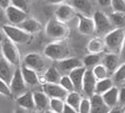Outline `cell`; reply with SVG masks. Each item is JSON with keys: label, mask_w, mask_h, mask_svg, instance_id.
Returning a JSON list of instances; mask_svg holds the SVG:
<instances>
[{"label": "cell", "mask_w": 125, "mask_h": 113, "mask_svg": "<svg viewBox=\"0 0 125 113\" xmlns=\"http://www.w3.org/2000/svg\"><path fill=\"white\" fill-rule=\"evenodd\" d=\"M0 93H1L2 96H6V97L13 96V93H12L10 84L7 83L6 81H3V79H0Z\"/></svg>", "instance_id": "obj_35"}, {"label": "cell", "mask_w": 125, "mask_h": 113, "mask_svg": "<svg viewBox=\"0 0 125 113\" xmlns=\"http://www.w3.org/2000/svg\"><path fill=\"white\" fill-rule=\"evenodd\" d=\"M79 113H91L92 112V102L91 97H83V100L81 102L79 109H78Z\"/></svg>", "instance_id": "obj_36"}, {"label": "cell", "mask_w": 125, "mask_h": 113, "mask_svg": "<svg viewBox=\"0 0 125 113\" xmlns=\"http://www.w3.org/2000/svg\"><path fill=\"white\" fill-rule=\"evenodd\" d=\"M27 83L23 79V75H22V72H21L20 67H17L16 68V72L13 74V77L10 82V86L11 90H12V93L13 95L16 96H19V95L23 94L25 92H27Z\"/></svg>", "instance_id": "obj_7"}, {"label": "cell", "mask_w": 125, "mask_h": 113, "mask_svg": "<svg viewBox=\"0 0 125 113\" xmlns=\"http://www.w3.org/2000/svg\"><path fill=\"white\" fill-rule=\"evenodd\" d=\"M83 65L84 64L81 59H78V58H76V57H70V56L56 62V66H57L58 69H59L62 74H66V73L69 74L74 68H77V67L83 66Z\"/></svg>", "instance_id": "obj_14"}, {"label": "cell", "mask_w": 125, "mask_h": 113, "mask_svg": "<svg viewBox=\"0 0 125 113\" xmlns=\"http://www.w3.org/2000/svg\"><path fill=\"white\" fill-rule=\"evenodd\" d=\"M23 64L27 66H29L30 68L37 71L38 73L40 72H44L46 68V63H45V59L40 54H37V53H30V54H27L23 58Z\"/></svg>", "instance_id": "obj_10"}, {"label": "cell", "mask_w": 125, "mask_h": 113, "mask_svg": "<svg viewBox=\"0 0 125 113\" xmlns=\"http://www.w3.org/2000/svg\"><path fill=\"white\" fill-rule=\"evenodd\" d=\"M86 71H87V68L83 65V66L77 67V68H74L73 71L68 74L74 83L75 91L83 92V81H84V76H85Z\"/></svg>", "instance_id": "obj_16"}, {"label": "cell", "mask_w": 125, "mask_h": 113, "mask_svg": "<svg viewBox=\"0 0 125 113\" xmlns=\"http://www.w3.org/2000/svg\"><path fill=\"white\" fill-rule=\"evenodd\" d=\"M78 112L77 110H76L75 108H73L72 105H69L68 103L65 102V106H64V112L62 113H76Z\"/></svg>", "instance_id": "obj_40"}, {"label": "cell", "mask_w": 125, "mask_h": 113, "mask_svg": "<svg viewBox=\"0 0 125 113\" xmlns=\"http://www.w3.org/2000/svg\"><path fill=\"white\" fill-rule=\"evenodd\" d=\"M91 102H92V112L93 113H105L111 111V109L106 104L102 94L95 93L94 95H92Z\"/></svg>", "instance_id": "obj_18"}, {"label": "cell", "mask_w": 125, "mask_h": 113, "mask_svg": "<svg viewBox=\"0 0 125 113\" xmlns=\"http://www.w3.org/2000/svg\"><path fill=\"white\" fill-rule=\"evenodd\" d=\"M42 89L49 97H58V99H64V100H65L68 94V92L59 83L45 82V83H42Z\"/></svg>", "instance_id": "obj_11"}, {"label": "cell", "mask_w": 125, "mask_h": 113, "mask_svg": "<svg viewBox=\"0 0 125 113\" xmlns=\"http://www.w3.org/2000/svg\"><path fill=\"white\" fill-rule=\"evenodd\" d=\"M18 26L21 27L23 30H26L27 33H29V34H31V35L39 33L42 28V24H40L39 21L32 19V18H27L26 20H23L20 25H18Z\"/></svg>", "instance_id": "obj_25"}, {"label": "cell", "mask_w": 125, "mask_h": 113, "mask_svg": "<svg viewBox=\"0 0 125 113\" xmlns=\"http://www.w3.org/2000/svg\"><path fill=\"white\" fill-rule=\"evenodd\" d=\"M62 72L58 69L57 66H50L46 69L44 75V83L50 82V83H59L62 79Z\"/></svg>", "instance_id": "obj_26"}, {"label": "cell", "mask_w": 125, "mask_h": 113, "mask_svg": "<svg viewBox=\"0 0 125 113\" xmlns=\"http://www.w3.org/2000/svg\"><path fill=\"white\" fill-rule=\"evenodd\" d=\"M109 18H111V21L115 27H123L125 25V12L113 11Z\"/></svg>", "instance_id": "obj_31"}, {"label": "cell", "mask_w": 125, "mask_h": 113, "mask_svg": "<svg viewBox=\"0 0 125 113\" xmlns=\"http://www.w3.org/2000/svg\"><path fill=\"white\" fill-rule=\"evenodd\" d=\"M52 5H62V3L66 2V0H47Z\"/></svg>", "instance_id": "obj_44"}, {"label": "cell", "mask_w": 125, "mask_h": 113, "mask_svg": "<svg viewBox=\"0 0 125 113\" xmlns=\"http://www.w3.org/2000/svg\"><path fill=\"white\" fill-rule=\"evenodd\" d=\"M97 3L101 7H108L112 3V0H97Z\"/></svg>", "instance_id": "obj_42"}, {"label": "cell", "mask_w": 125, "mask_h": 113, "mask_svg": "<svg viewBox=\"0 0 125 113\" xmlns=\"http://www.w3.org/2000/svg\"><path fill=\"white\" fill-rule=\"evenodd\" d=\"M124 38H125V29L123 27H116V28L112 29L108 34H106L104 36L106 49L108 52L120 54Z\"/></svg>", "instance_id": "obj_3"}, {"label": "cell", "mask_w": 125, "mask_h": 113, "mask_svg": "<svg viewBox=\"0 0 125 113\" xmlns=\"http://www.w3.org/2000/svg\"><path fill=\"white\" fill-rule=\"evenodd\" d=\"M76 16H77V10L75 9V7L73 5H68L65 2L58 6L57 10H56V18L64 23L73 20Z\"/></svg>", "instance_id": "obj_12"}, {"label": "cell", "mask_w": 125, "mask_h": 113, "mask_svg": "<svg viewBox=\"0 0 125 113\" xmlns=\"http://www.w3.org/2000/svg\"><path fill=\"white\" fill-rule=\"evenodd\" d=\"M111 7H112L113 11L125 12V0H112Z\"/></svg>", "instance_id": "obj_37"}, {"label": "cell", "mask_w": 125, "mask_h": 113, "mask_svg": "<svg viewBox=\"0 0 125 113\" xmlns=\"http://www.w3.org/2000/svg\"><path fill=\"white\" fill-rule=\"evenodd\" d=\"M72 5L75 7V9L79 13L91 16L93 12V3L91 0H70Z\"/></svg>", "instance_id": "obj_24"}, {"label": "cell", "mask_w": 125, "mask_h": 113, "mask_svg": "<svg viewBox=\"0 0 125 113\" xmlns=\"http://www.w3.org/2000/svg\"><path fill=\"white\" fill-rule=\"evenodd\" d=\"M118 104L121 106H125V87L120 89V100H118Z\"/></svg>", "instance_id": "obj_39"}, {"label": "cell", "mask_w": 125, "mask_h": 113, "mask_svg": "<svg viewBox=\"0 0 125 113\" xmlns=\"http://www.w3.org/2000/svg\"><path fill=\"white\" fill-rule=\"evenodd\" d=\"M21 72H22V75H23V79L26 81V83L30 86H34V85L38 84L40 82V79L38 76V72L35 71V69L30 68L29 66L25 65V64H21L20 66Z\"/></svg>", "instance_id": "obj_21"}, {"label": "cell", "mask_w": 125, "mask_h": 113, "mask_svg": "<svg viewBox=\"0 0 125 113\" xmlns=\"http://www.w3.org/2000/svg\"><path fill=\"white\" fill-rule=\"evenodd\" d=\"M78 18V30L83 35H93L96 33V27H95V21L94 18L87 15L79 13L77 15Z\"/></svg>", "instance_id": "obj_8"}, {"label": "cell", "mask_w": 125, "mask_h": 113, "mask_svg": "<svg viewBox=\"0 0 125 113\" xmlns=\"http://www.w3.org/2000/svg\"><path fill=\"white\" fill-rule=\"evenodd\" d=\"M11 5V0H0V7L1 9H6Z\"/></svg>", "instance_id": "obj_43"}, {"label": "cell", "mask_w": 125, "mask_h": 113, "mask_svg": "<svg viewBox=\"0 0 125 113\" xmlns=\"http://www.w3.org/2000/svg\"><path fill=\"white\" fill-rule=\"evenodd\" d=\"M34 99L36 103V110L39 112L49 111L50 97L44 92V91H36L34 92Z\"/></svg>", "instance_id": "obj_19"}, {"label": "cell", "mask_w": 125, "mask_h": 113, "mask_svg": "<svg viewBox=\"0 0 125 113\" xmlns=\"http://www.w3.org/2000/svg\"><path fill=\"white\" fill-rule=\"evenodd\" d=\"M102 63L107 67L109 73H114L117 69V67L120 66V63H122V62H121L120 54L108 52L102 57Z\"/></svg>", "instance_id": "obj_17"}, {"label": "cell", "mask_w": 125, "mask_h": 113, "mask_svg": "<svg viewBox=\"0 0 125 113\" xmlns=\"http://www.w3.org/2000/svg\"><path fill=\"white\" fill-rule=\"evenodd\" d=\"M106 49V45H105V40L102 37H95L92 38L87 44V50L91 54H102Z\"/></svg>", "instance_id": "obj_23"}, {"label": "cell", "mask_w": 125, "mask_h": 113, "mask_svg": "<svg viewBox=\"0 0 125 113\" xmlns=\"http://www.w3.org/2000/svg\"><path fill=\"white\" fill-rule=\"evenodd\" d=\"M65 106V100L58 99V97H50V105L49 111L54 113H62Z\"/></svg>", "instance_id": "obj_30"}, {"label": "cell", "mask_w": 125, "mask_h": 113, "mask_svg": "<svg viewBox=\"0 0 125 113\" xmlns=\"http://www.w3.org/2000/svg\"><path fill=\"white\" fill-rule=\"evenodd\" d=\"M45 32L46 35L55 40H62L66 39V37L69 34V29H68L66 23L59 20L58 18H52L47 23L45 27Z\"/></svg>", "instance_id": "obj_2"}, {"label": "cell", "mask_w": 125, "mask_h": 113, "mask_svg": "<svg viewBox=\"0 0 125 113\" xmlns=\"http://www.w3.org/2000/svg\"><path fill=\"white\" fill-rule=\"evenodd\" d=\"M93 18L95 21V27H96V34L99 36H105L108 34L112 29H114V25L112 24L111 18L107 15H105L102 11H94Z\"/></svg>", "instance_id": "obj_6"}, {"label": "cell", "mask_w": 125, "mask_h": 113, "mask_svg": "<svg viewBox=\"0 0 125 113\" xmlns=\"http://www.w3.org/2000/svg\"><path fill=\"white\" fill-rule=\"evenodd\" d=\"M59 84L62 85L64 89L67 91V92H72V91H75V86H74V83L70 79V76L68 74H62V79H60Z\"/></svg>", "instance_id": "obj_34"}, {"label": "cell", "mask_w": 125, "mask_h": 113, "mask_svg": "<svg viewBox=\"0 0 125 113\" xmlns=\"http://www.w3.org/2000/svg\"><path fill=\"white\" fill-rule=\"evenodd\" d=\"M16 45L17 44H15L12 40L6 36L1 40V55L7 61H9L11 64L18 67L20 64V54H19V50Z\"/></svg>", "instance_id": "obj_5"}, {"label": "cell", "mask_w": 125, "mask_h": 113, "mask_svg": "<svg viewBox=\"0 0 125 113\" xmlns=\"http://www.w3.org/2000/svg\"><path fill=\"white\" fill-rule=\"evenodd\" d=\"M113 82H114V79H111V77H105V79H97L96 93L104 94L106 91H108L109 89H112L114 86Z\"/></svg>", "instance_id": "obj_28"}, {"label": "cell", "mask_w": 125, "mask_h": 113, "mask_svg": "<svg viewBox=\"0 0 125 113\" xmlns=\"http://www.w3.org/2000/svg\"><path fill=\"white\" fill-rule=\"evenodd\" d=\"M99 63H102V57L99 54H91L89 53V55L85 56V58L83 59L84 66L86 68H91V69Z\"/></svg>", "instance_id": "obj_29"}, {"label": "cell", "mask_w": 125, "mask_h": 113, "mask_svg": "<svg viewBox=\"0 0 125 113\" xmlns=\"http://www.w3.org/2000/svg\"><path fill=\"white\" fill-rule=\"evenodd\" d=\"M120 57H121V62H125V38H124V42H123L122 45V48H121V52H120Z\"/></svg>", "instance_id": "obj_41"}, {"label": "cell", "mask_w": 125, "mask_h": 113, "mask_svg": "<svg viewBox=\"0 0 125 113\" xmlns=\"http://www.w3.org/2000/svg\"><path fill=\"white\" fill-rule=\"evenodd\" d=\"M123 111H124V112H125V109H124V110H123Z\"/></svg>", "instance_id": "obj_45"}, {"label": "cell", "mask_w": 125, "mask_h": 113, "mask_svg": "<svg viewBox=\"0 0 125 113\" xmlns=\"http://www.w3.org/2000/svg\"><path fill=\"white\" fill-rule=\"evenodd\" d=\"M16 103H17L20 108L25 109V110H28V111L36 110V103H35V99H34V93L25 92L23 94L16 97Z\"/></svg>", "instance_id": "obj_20"}, {"label": "cell", "mask_w": 125, "mask_h": 113, "mask_svg": "<svg viewBox=\"0 0 125 113\" xmlns=\"http://www.w3.org/2000/svg\"><path fill=\"white\" fill-rule=\"evenodd\" d=\"M44 54L47 58L57 62L66 57H69L70 50L65 39L55 40V42L50 43L49 45H47V47L44 50Z\"/></svg>", "instance_id": "obj_1"}, {"label": "cell", "mask_w": 125, "mask_h": 113, "mask_svg": "<svg viewBox=\"0 0 125 113\" xmlns=\"http://www.w3.org/2000/svg\"><path fill=\"white\" fill-rule=\"evenodd\" d=\"M82 100H83V97H82V95L79 94L78 91H72V92H68L67 96L65 99V102L68 103L69 105H72L73 108H75L78 111Z\"/></svg>", "instance_id": "obj_27"}, {"label": "cell", "mask_w": 125, "mask_h": 113, "mask_svg": "<svg viewBox=\"0 0 125 113\" xmlns=\"http://www.w3.org/2000/svg\"><path fill=\"white\" fill-rule=\"evenodd\" d=\"M103 97H104L106 104L109 106V109H113L118 105V100H120V89H117L116 86H113L112 89H109L108 91L104 93Z\"/></svg>", "instance_id": "obj_22"}, {"label": "cell", "mask_w": 125, "mask_h": 113, "mask_svg": "<svg viewBox=\"0 0 125 113\" xmlns=\"http://www.w3.org/2000/svg\"><path fill=\"white\" fill-rule=\"evenodd\" d=\"M1 30L3 32L5 36H7L9 39H11L17 45L27 44L31 38V34L27 33L26 30H23L21 27L17 26V25H3L1 27Z\"/></svg>", "instance_id": "obj_4"}, {"label": "cell", "mask_w": 125, "mask_h": 113, "mask_svg": "<svg viewBox=\"0 0 125 113\" xmlns=\"http://www.w3.org/2000/svg\"><path fill=\"white\" fill-rule=\"evenodd\" d=\"M16 68H17V66L11 64L1 55V58H0V79H3V81L10 84L11 79L13 77V74L16 72Z\"/></svg>", "instance_id": "obj_15"}, {"label": "cell", "mask_w": 125, "mask_h": 113, "mask_svg": "<svg viewBox=\"0 0 125 113\" xmlns=\"http://www.w3.org/2000/svg\"><path fill=\"white\" fill-rule=\"evenodd\" d=\"M11 5L28 12V9H29L28 0H11Z\"/></svg>", "instance_id": "obj_38"}, {"label": "cell", "mask_w": 125, "mask_h": 113, "mask_svg": "<svg viewBox=\"0 0 125 113\" xmlns=\"http://www.w3.org/2000/svg\"><path fill=\"white\" fill-rule=\"evenodd\" d=\"M113 79L116 83H123L125 82V62H123L117 69L113 73Z\"/></svg>", "instance_id": "obj_33"}, {"label": "cell", "mask_w": 125, "mask_h": 113, "mask_svg": "<svg viewBox=\"0 0 125 113\" xmlns=\"http://www.w3.org/2000/svg\"><path fill=\"white\" fill-rule=\"evenodd\" d=\"M6 11V17H7L9 24L12 25H20L23 20H26L28 18V12L25 10H21V9L17 8L15 6L10 5L8 8L5 9Z\"/></svg>", "instance_id": "obj_9"}, {"label": "cell", "mask_w": 125, "mask_h": 113, "mask_svg": "<svg viewBox=\"0 0 125 113\" xmlns=\"http://www.w3.org/2000/svg\"><path fill=\"white\" fill-rule=\"evenodd\" d=\"M92 71H93L94 75L96 76L97 79H105V77H108V74H109V71L107 69V67L103 63L97 64L95 67L92 68Z\"/></svg>", "instance_id": "obj_32"}, {"label": "cell", "mask_w": 125, "mask_h": 113, "mask_svg": "<svg viewBox=\"0 0 125 113\" xmlns=\"http://www.w3.org/2000/svg\"><path fill=\"white\" fill-rule=\"evenodd\" d=\"M96 84H97L96 76L94 75L93 71L91 68H87L83 81V92L87 96L91 97L92 95L96 93Z\"/></svg>", "instance_id": "obj_13"}]
</instances>
